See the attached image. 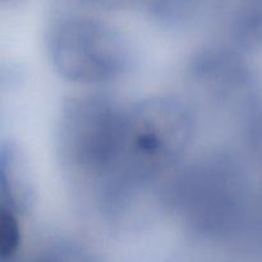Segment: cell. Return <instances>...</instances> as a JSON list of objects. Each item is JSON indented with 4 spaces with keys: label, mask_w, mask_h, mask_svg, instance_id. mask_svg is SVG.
Listing matches in <instances>:
<instances>
[{
    "label": "cell",
    "mask_w": 262,
    "mask_h": 262,
    "mask_svg": "<svg viewBox=\"0 0 262 262\" xmlns=\"http://www.w3.org/2000/svg\"><path fill=\"white\" fill-rule=\"evenodd\" d=\"M125 107L99 96L67 100L58 129L61 161L74 176L96 183L105 199L125 193L123 176Z\"/></svg>",
    "instance_id": "1"
},
{
    "label": "cell",
    "mask_w": 262,
    "mask_h": 262,
    "mask_svg": "<svg viewBox=\"0 0 262 262\" xmlns=\"http://www.w3.org/2000/svg\"><path fill=\"white\" fill-rule=\"evenodd\" d=\"M194 135L191 109L176 97H151L125 107L123 176L128 187L182 160Z\"/></svg>",
    "instance_id": "2"
},
{
    "label": "cell",
    "mask_w": 262,
    "mask_h": 262,
    "mask_svg": "<svg viewBox=\"0 0 262 262\" xmlns=\"http://www.w3.org/2000/svg\"><path fill=\"white\" fill-rule=\"evenodd\" d=\"M50 60L60 77L81 84L119 78L130 64V50L119 31L96 18L64 17L49 32Z\"/></svg>",
    "instance_id": "3"
},
{
    "label": "cell",
    "mask_w": 262,
    "mask_h": 262,
    "mask_svg": "<svg viewBox=\"0 0 262 262\" xmlns=\"http://www.w3.org/2000/svg\"><path fill=\"white\" fill-rule=\"evenodd\" d=\"M0 192L2 207L20 216L27 214L35 201L30 168L20 148L13 142L0 147Z\"/></svg>",
    "instance_id": "4"
},
{
    "label": "cell",
    "mask_w": 262,
    "mask_h": 262,
    "mask_svg": "<svg viewBox=\"0 0 262 262\" xmlns=\"http://www.w3.org/2000/svg\"><path fill=\"white\" fill-rule=\"evenodd\" d=\"M8 262H100L84 248L68 243H55L28 258L19 256Z\"/></svg>",
    "instance_id": "5"
},
{
    "label": "cell",
    "mask_w": 262,
    "mask_h": 262,
    "mask_svg": "<svg viewBox=\"0 0 262 262\" xmlns=\"http://www.w3.org/2000/svg\"><path fill=\"white\" fill-rule=\"evenodd\" d=\"M22 232L19 215L2 207L0 215V255L2 262L14 260L19 256Z\"/></svg>",
    "instance_id": "6"
},
{
    "label": "cell",
    "mask_w": 262,
    "mask_h": 262,
    "mask_svg": "<svg viewBox=\"0 0 262 262\" xmlns=\"http://www.w3.org/2000/svg\"><path fill=\"white\" fill-rule=\"evenodd\" d=\"M86 2L99 5V7L107 8V9H123V8H128L138 4V3L143 2V0H86Z\"/></svg>",
    "instance_id": "7"
},
{
    "label": "cell",
    "mask_w": 262,
    "mask_h": 262,
    "mask_svg": "<svg viewBox=\"0 0 262 262\" xmlns=\"http://www.w3.org/2000/svg\"><path fill=\"white\" fill-rule=\"evenodd\" d=\"M23 0H0V3H2L3 7H9V8H13V7H17L18 4H20Z\"/></svg>",
    "instance_id": "8"
}]
</instances>
